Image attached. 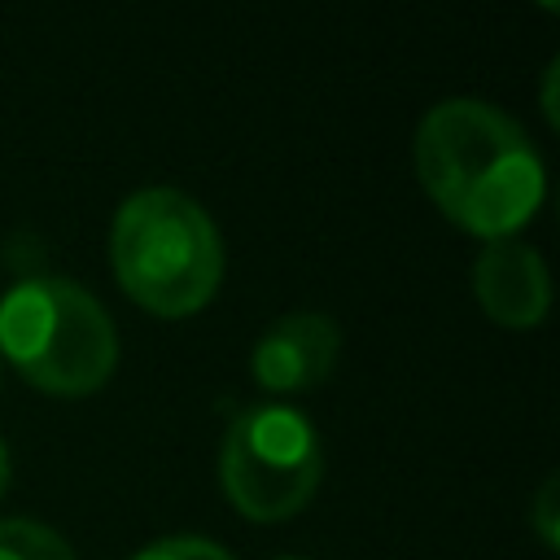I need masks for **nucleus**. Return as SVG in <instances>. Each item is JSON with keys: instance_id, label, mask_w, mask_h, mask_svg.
I'll list each match as a JSON object with an SVG mask.
<instances>
[{"instance_id": "39448f33", "label": "nucleus", "mask_w": 560, "mask_h": 560, "mask_svg": "<svg viewBox=\"0 0 560 560\" xmlns=\"http://www.w3.org/2000/svg\"><path fill=\"white\" fill-rule=\"evenodd\" d=\"M341 350V328L324 311H289L254 341L249 372L271 394H302L328 381Z\"/></svg>"}, {"instance_id": "7ed1b4c3", "label": "nucleus", "mask_w": 560, "mask_h": 560, "mask_svg": "<svg viewBox=\"0 0 560 560\" xmlns=\"http://www.w3.org/2000/svg\"><path fill=\"white\" fill-rule=\"evenodd\" d=\"M0 354L44 394H96L118 363L105 306L74 280L26 276L0 298Z\"/></svg>"}, {"instance_id": "20e7f679", "label": "nucleus", "mask_w": 560, "mask_h": 560, "mask_svg": "<svg viewBox=\"0 0 560 560\" xmlns=\"http://www.w3.org/2000/svg\"><path fill=\"white\" fill-rule=\"evenodd\" d=\"M324 477V446L315 424L284 402L245 407L219 446V481L228 503L267 525L302 512Z\"/></svg>"}, {"instance_id": "423d86ee", "label": "nucleus", "mask_w": 560, "mask_h": 560, "mask_svg": "<svg viewBox=\"0 0 560 560\" xmlns=\"http://www.w3.org/2000/svg\"><path fill=\"white\" fill-rule=\"evenodd\" d=\"M472 293L481 311L503 328H534L551 306V280L534 245L503 236L486 241L472 262Z\"/></svg>"}, {"instance_id": "f257e3e1", "label": "nucleus", "mask_w": 560, "mask_h": 560, "mask_svg": "<svg viewBox=\"0 0 560 560\" xmlns=\"http://www.w3.org/2000/svg\"><path fill=\"white\" fill-rule=\"evenodd\" d=\"M411 166L433 206L486 241L525 228L547 192L542 158L521 122L477 96H451L424 109Z\"/></svg>"}, {"instance_id": "9b49d317", "label": "nucleus", "mask_w": 560, "mask_h": 560, "mask_svg": "<svg viewBox=\"0 0 560 560\" xmlns=\"http://www.w3.org/2000/svg\"><path fill=\"white\" fill-rule=\"evenodd\" d=\"M271 560H302V556H271Z\"/></svg>"}, {"instance_id": "6e6552de", "label": "nucleus", "mask_w": 560, "mask_h": 560, "mask_svg": "<svg viewBox=\"0 0 560 560\" xmlns=\"http://www.w3.org/2000/svg\"><path fill=\"white\" fill-rule=\"evenodd\" d=\"M131 560H232V551L210 538H197V534H175V538H158V542L140 547Z\"/></svg>"}, {"instance_id": "1a4fd4ad", "label": "nucleus", "mask_w": 560, "mask_h": 560, "mask_svg": "<svg viewBox=\"0 0 560 560\" xmlns=\"http://www.w3.org/2000/svg\"><path fill=\"white\" fill-rule=\"evenodd\" d=\"M529 525L538 529L542 547H556L560 542V512H556V477H547L538 490H534V503H529Z\"/></svg>"}, {"instance_id": "f03ea898", "label": "nucleus", "mask_w": 560, "mask_h": 560, "mask_svg": "<svg viewBox=\"0 0 560 560\" xmlns=\"http://www.w3.org/2000/svg\"><path fill=\"white\" fill-rule=\"evenodd\" d=\"M109 262L131 302L162 319H184L219 293L223 241L188 192L140 188L114 210Z\"/></svg>"}, {"instance_id": "0eeeda50", "label": "nucleus", "mask_w": 560, "mask_h": 560, "mask_svg": "<svg viewBox=\"0 0 560 560\" xmlns=\"http://www.w3.org/2000/svg\"><path fill=\"white\" fill-rule=\"evenodd\" d=\"M0 560H79L74 547L44 521L4 516L0 521Z\"/></svg>"}, {"instance_id": "9d476101", "label": "nucleus", "mask_w": 560, "mask_h": 560, "mask_svg": "<svg viewBox=\"0 0 560 560\" xmlns=\"http://www.w3.org/2000/svg\"><path fill=\"white\" fill-rule=\"evenodd\" d=\"M4 486H9V446L0 438V494H4Z\"/></svg>"}]
</instances>
